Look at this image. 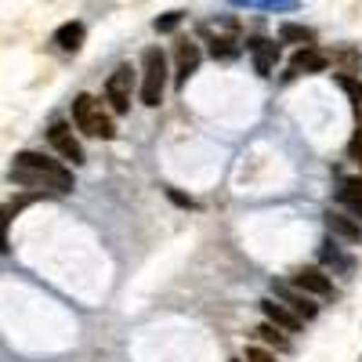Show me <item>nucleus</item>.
I'll return each instance as SVG.
<instances>
[{"label": "nucleus", "mask_w": 362, "mask_h": 362, "mask_svg": "<svg viewBox=\"0 0 362 362\" xmlns=\"http://www.w3.org/2000/svg\"><path fill=\"white\" fill-rule=\"evenodd\" d=\"M11 181L29 189H54V192H69L73 189V170H66L62 163H54L40 153H15L11 163Z\"/></svg>", "instance_id": "1"}, {"label": "nucleus", "mask_w": 362, "mask_h": 362, "mask_svg": "<svg viewBox=\"0 0 362 362\" xmlns=\"http://www.w3.org/2000/svg\"><path fill=\"white\" fill-rule=\"evenodd\" d=\"M163 87H167V58L160 47H145V54H141V102L160 105Z\"/></svg>", "instance_id": "2"}, {"label": "nucleus", "mask_w": 362, "mask_h": 362, "mask_svg": "<svg viewBox=\"0 0 362 362\" xmlns=\"http://www.w3.org/2000/svg\"><path fill=\"white\" fill-rule=\"evenodd\" d=\"M73 119H76V127L90 138H112L116 127H112V119L102 112V105L90 98V95H76L73 102Z\"/></svg>", "instance_id": "3"}, {"label": "nucleus", "mask_w": 362, "mask_h": 362, "mask_svg": "<svg viewBox=\"0 0 362 362\" xmlns=\"http://www.w3.org/2000/svg\"><path fill=\"white\" fill-rule=\"evenodd\" d=\"M272 293H276V300H283V305L290 308V312H297L300 319H315L319 315V305H315V293H308V290H300L297 283H283V279H276L272 283Z\"/></svg>", "instance_id": "4"}, {"label": "nucleus", "mask_w": 362, "mask_h": 362, "mask_svg": "<svg viewBox=\"0 0 362 362\" xmlns=\"http://www.w3.org/2000/svg\"><path fill=\"white\" fill-rule=\"evenodd\" d=\"M131 90H134V69L131 66H119L105 80V102L112 105V112H127L131 109Z\"/></svg>", "instance_id": "5"}, {"label": "nucleus", "mask_w": 362, "mask_h": 362, "mask_svg": "<svg viewBox=\"0 0 362 362\" xmlns=\"http://www.w3.org/2000/svg\"><path fill=\"white\" fill-rule=\"evenodd\" d=\"M261 312H264V319L272 322V326H279L283 334H297L300 326H305V319H300L297 312H290L283 300H276V297H268V300H261Z\"/></svg>", "instance_id": "6"}, {"label": "nucleus", "mask_w": 362, "mask_h": 362, "mask_svg": "<svg viewBox=\"0 0 362 362\" xmlns=\"http://www.w3.org/2000/svg\"><path fill=\"white\" fill-rule=\"evenodd\" d=\"M47 138H51V145L62 153L73 167L76 163H83V148H80V141L73 138V131H69V124H62V119H54L51 124V131H47Z\"/></svg>", "instance_id": "7"}, {"label": "nucleus", "mask_w": 362, "mask_h": 362, "mask_svg": "<svg viewBox=\"0 0 362 362\" xmlns=\"http://www.w3.org/2000/svg\"><path fill=\"white\" fill-rule=\"evenodd\" d=\"M247 51L254 54V66H257V73H261V76H272V69H276V62H279V44L254 37V40L247 44Z\"/></svg>", "instance_id": "8"}, {"label": "nucleus", "mask_w": 362, "mask_h": 362, "mask_svg": "<svg viewBox=\"0 0 362 362\" xmlns=\"http://www.w3.org/2000/svg\"><path fill=\"white\" fill-rule=\"evenodd\" d=\"M293 283L300 290L315 293V297H329V293H334V283H329V276H326L322 268H300L297 276H293Z\"/></svg>", "instance_id": "9"}, {"label": "nucleus", "mask_w": 362, "mask_h": 362, "mask_svg": "<svg viewBox=\"0 0 362 362\" xmlns=\"http://www.w3.org/2000/svg\"><path fill=\"white\" fill-rule=\"evenodd\" d=\"M326 228H329V235L344 239V243H362V225L351 221L348 214H337V210H329V214H326Z\"/></svg>", "instance_id": "10"}, {"label": "nucleus", "mask_w": 362, "mask_h": 362, "mask_svg": "<svg viewBox=\"0 0 362 362\" xmlns=\"http://www.w3.org/2000/svg\"><path fill=\"white\" fill-rule=\"evenodd\" d=\"M326 66H329V54H322L319 47H300L290 62L293 73H322Z\"/></svg>", "instance_id": "11"}, {"label": "nucleus", "mask_w": 362, "mask_h": 362, "mask_svg": "<svg viewBox=\"0 0 362 362\" xmlns=\"http://www.w3.org/2000/svg\"><path fill=\"white\" fill-rule=\"evenodd\" d=\"M196 66H199V47L192 40H181L177 44V83H185L189 73H196Z\"/></svg>", "instance_id": "12"}, {"label": "nucleus", "mask_w": 362, "mask_h": 362, "mask_svg": "<svg viewBox=\"0 0 362 362\" xmlns=\"http://www.w3.org/2000/svg\"><path fill=\"white\" fill-rule=\"evenodd\" d=\"M54 44L62 47V51H80V44H83V22H66V25H58Z\"/></svg>", "instance_id": "13"}, {"label": "nucleus", "mask_w": 362, "mask_h": 362, "mask_svg": "<svg viewBox=\"0 0 362 362\" xmlns=\"http://www.w3.org/2000/svg\"><path fill=\"white\" fill-rule=\"evenodd\" d=\"M341 203L351 210L355 218H362V177H348L341 185Z\"/></svg>", "instance_id": "14"}, {"label": "nucleus", "mask_w": 362, "mask_h": 362, "mask_svg": "<svg viewBox=\"0 0 362 362\" xmlns=\"http://www.w3.org/2000/svg\"><path fill=\"white\" fill-rule=\"evenodd\" d=\"M279 40H283V44H305V47H312L315 33H312L308 25H293V22H283V25H279Z\"/></svg>", "instance_id": "15"}, {"label": "nucleus", "mask_w": 362, "mask_h": 362, "mask_svg": "<svg viewBox=\"0 0 362 362\" xmlns=\"http://www.w3.org/2000/svg\"><path fill=\"white\" fill-rule=\"evenodd\" d=\"M235 8H264V11H297V0H232Z\"/></svg>", "instance_id": "16"}, {"label": "nucleus", "mask_w": 362, "mask_h": 362, "mask_svg": "<svg viewBox=\"0 0 362 362\" xmlns=\"http://www.w3.org/2000/svg\"><path fill=\"white\" fill-rule=\"evenodd\" d=\"M254 334H257V337H261L264 344H272V348H276V351H286V348H290V341L283 337V329H279V326H272V322H264V326H257V329H254Z\"/></svg>", "instance_id": "17"}, {"label": "nucleus", "mask_w": 362, "mask_h": 362, "mask_svg": "<svg viewBox=\"0 0 362 362\" xmlns=\"http://www.w3.org/2000/svg\"><path fill=\"white\" fill-rule=\"evenodd\" d=\"M319 257H322V264H329V268H341V272H351V268H355V264H351V257H344L334 243H326Z\"/></svg>", "instance_id": "18"}, {"label": "nucleus", "mask_w": 362, "mask_h": 362, "mask_svg": "<svg viewBox=\"0 0 362 362\" xmlns=\"http://www.w3.org/2000/svg\"><path fill=\"white\" fill-rule=\"evenodd\" d=\"M210 54H214V58H235L239 54L235 37H214V40H210Z\"/></svg>", "instance_id": "19"}, {"label": "nucleus", "mask_w": 362, "mask_h": 362, "mask_svg": "<svg viewBox=\"0 0 362 362\" xmlns=\"http://www.w3.org/2000/svg\"><path fill=\"white\" fill-rule=\"evenodd\" d=\"M334 62H341V66H344V73H341V76H351V73H355V66H358V51H355V47H341V51H334Z\"/></svg>", "instance_id": "20"}, {"label": "nucleus", "mask_w": 362, "mask_h": 362, "mask_svg": "<svg viewBox=\"0 0 362 362\" xmlns=\"http://www.w3.org/2000/svg\"><path fill=\"white\" fill-rule=\"evenodd\" d=\"M337 83H341V90L351 98V105H362V80H355V76H337Z\"/></svg>", "instance_id": "21"}, {"label": "nucleus", "mask_w": 362, "mask_h": 362, "mask_svg": "<svg viewBox=\"0 0 362 362\" xmlns=\"http://www.w3.org/2000/svg\"><path fill=\"white\" fill-rule=\"evenodd\" d=\"M177 25H181V11H170V15L156 18V33H170V29H177Z\"/></svg>", "instance_id": "22"}, {"label": "nucleus", "mask_w": 362, "mask_h": 362, "mask_svg": "<svg viewBox=\"0 0 362 362\" xmlns=\"http://www.w3.org/2000/svg\"><path fill=\"white\" fill-rule=\"evenodd\" d=\"M247 362H276V355L264 351V348H250L247 351Z\"/></svg>", "instance_id": "23"}, {"label": "nucleus", "mask_w": 362, "mask_h": 362, "mask_svg": "<svg viewBox=\"0 0 362 362\" xmlns=\"http://www.w3.org/2000/svg\"><path fill=\"white\" fill-rule=\"evenodd\" d=\"M348 148H351V156L362 163V131H355V138H351V145H348Z\"/></svg>", "instance_id": "24"}, {"label": "nucleus", "mask_w": 362, "mask_h": 362, "mask_svg": "<svg viewBox=\"0 0 362 362\" xmlns=\"http://www.w3.org/2000/svg\"><path fill=\"white\" fill-rule=\"evenodd\" d=\"M170 199H174V203H181V206H192V199H185L181 192H170Z\"/></svg>", "instance_id": "25"}]
</instances>
